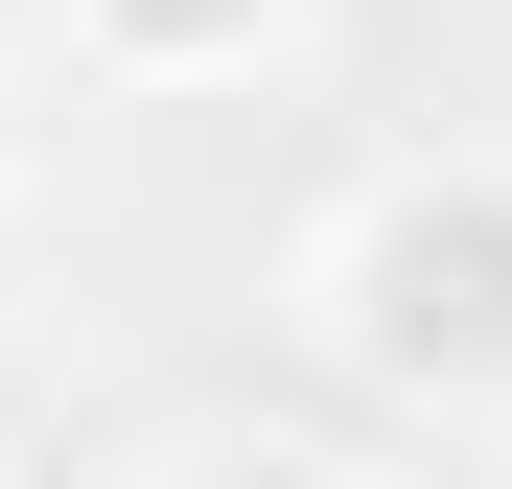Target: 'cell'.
<instances>
[{"label": "cell", "mask_w": 512, "mask_h": 489, "mask_svg": "<svg viewBox=\"0 0 512 489\" xmlns=\"http://www.w3.org/2000/svg\"><path fill=\"white\" fill-rule=\"evenodd\" d=\"M303 350L396 420H489L512 396V163H373L303 233Z\"/></svg>", "instance_id": "cell-1"}, {"label": "cell", "mask_w": 512, "mask_h": 489, "mask_svg": "<svg viewBox=\"0 0 512 489\" xmlns=\"http://www.w3.org/2000/svg\"><path fill=\"white\" fill-rule=\"evenodd\" d=\"M303 0H70V47L117 70V94H233V70H280Z\"/></svg>", "instance_id": "cell-2"}, {"label": "cell", "mask_w": 512, "mask_h": 489, "mask_svg": "<svg viewBox=\"0 0 512 489\" xmlns=\"http://www.w3.org/2000/svg\"><path fill=\"white\" fill-rule=\"evenodd\" d=\"M0 326H24V187H0Z\"/></svg>", "instance_id": "cell-3"}, {"label": "cell", "mask_w": 512, "mask_h": 489, "mask_svg": "<svg viewBox=\"0 0 512 489\" xmlns=\"http://www.w3.org/2000/svg\"><path fill=\"white\" fill-rule=\"evenodd\" d=\"M0 187H24V94H0Z\"/></svg>", "instance_id": "cell-4"}]
</instances>
